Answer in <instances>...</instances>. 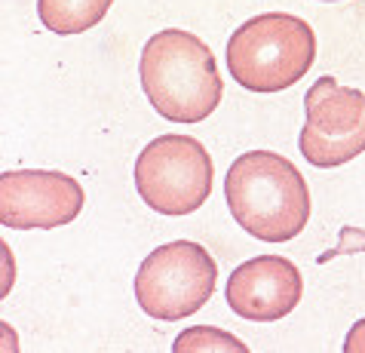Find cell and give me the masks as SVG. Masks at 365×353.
<instances>
[{"instance_id":"cell-1","label":"cell","mask_w":365,"mask_h":353,"mask_svg":"<svg viewBox=\"0 0 365 353\" xmlns=\"http://www.w3.org/2000/svg\"><path fill=\"white\" fill-rule=\"evenodd\" d=\"M225 197L233 221L261 243H289L310 221V188L277 150H246L230 163Z\"/></svg>"},{"instance_id":"cell-2","label":"cell","mask_w":365,"mask_h":353,"mask_svg":"<svg viewBox=\"0 0 365 353\" xmlns=\"http://www.w3.org/2000/svg\"><path fill=\"white\" fill-rule=\"evenodd\" d=\"M138 74L148 102L169 123H202L225 96L212 49L181 28H163L148 40Z\"/></svg>"},{"instance_id":"cell-3","label":"cell","mask_w":365,"mask_h":353,"mask_svg":"<svg viewBox=\"0 0 365 353\" xmlns=\"http://www.w3.org/2000/svg\"><path fill=\"white\" fill-rule=\"evenodd\" d=\"M317 62V34L292 13H261L227 40V71L249 93H282Z\"/></svg>"},{"instance_id":"cell-4","label":"cell","mask_w":365,"mask_h":353,"mask_svg":"<svg viewBox=\"0 0 365 353\" xmlns=\"http://www.w3.org/2000/svg\"><path fill=\"white\" fill-rule=\"evenodd\" d=\"M218 282V265L206 246L175 240L157 246L135 274V301L150 319H187L206 307Z\"/></svg>"},{"instance_id":"cell-5","label":"cell","mask_w":365,"mask_h":353,"mask_svg":"<svg viewBox=\"0 0 365 353\" xmlns=\"http://www.w3.org/2000/svg\"><path fill=\"white\" fill-rule=\"evenodd\" d=\"M135 190L148 209L169 218L197 212L212 194V157L190 135H160L141 150L133 169Z\"/></svg>"},{"instance_id":"cell-6","label":"cell","mask_w":365,"mask_h":353,"mask_svg":"<svg viewBox=\"0 0 365 353\" xmlns=\"http://www.w3.org/2000/svg\"><path fill=\"white\" fill-rule=\"evenodd\" d=\"M304 160L317 169H338L365 150V93L319 77L304 96V129L298 135Z\"/></svg>"},{"instance_id":"cell-7","label":"cell","mask_w":365,"mask_h":353,"mask_svg":"<svg viewBox=\"0 0 365 353\" xmlns=\"http://www.w3.org/2000/svg\"><path fill=\"white\" fill-rule=\"evenodd\" d=\"M83 185L68 173L9 169L0 173V225L13 230H53L83 212Z\"/></svg>"},{"instance_id":"cell-8","label":"cell","mask_w":365,"mask_h":353,"mask_svg":"<svg viewBox=\"0 0 365 353\" xmlns=\"http://www.w3.org/2000/svg\"><path fill=\"white\" fill-rule=\"evenodd\" d=\"M227 307L246 322L286 319L304 298L301 270L282 255H258L230 270Z\"/></svg>"},{"instance_id":"cell-9","label":"cell","mask_w":365,"mask_h":353,"mask_svg":"<svg viewBox=\"0 0 365 353\" xmlns=\"http://www.w3.org/2000/svg\"><path fill=\"white\" fill-rule=\"evenodd\" d=\"M114 0H37V16L56 34H83L96 28Z\"/></svg>"},{"instance_id":"cell-10","label":"cell","mask_w":365,"mask_h":353,"mask_svg":"<svg viewBox=\"0 0 365 353\" xmlns=\"http://www.w3.org/2000/svg\"><path fill=\"white\" fill-rule=\"evenodd\" d=\"M175 353H249V344H242L237 335H230L225 329H215V326H194L187 332H181L172 344Z\"/></svg>"},{"instance_id":"cell-11","label":"cell","mask_w":365,"mask_h":353,"mask_svg":"<svg viewBox=\"0 0 365 353\" xmlns=\"http://www.w3.org/2000/svg\"><path fill=\"white\" fill-rule=\"evenodd\" d=\"M347 252H365V230H359V227H344L341 230V243L334 246V249H329V252H322L317 261H319V265H326V261L338 258V255H347Z\"/></svg>"},{"instance_id":"cell-12","label":"cell","mask_w":365,"mask_h":353,"mask_svg":"<svg viewBox=\"0 0 365 353\" xmlns=\"http://www.w3.org/2000/svg\"><path fill=\"white\" fill-rule=\"evenodd\" d=\"M344 353H365V319L353 322V329L344 338Z\"/></svg>"},{"instance_id":"cell-13","label":"cell","mask_w":365,"mask_h":353,"mask_svg":"<svg viewBox=\"0 0 365 353\" xmlns=\"http://www.w3.org/2000/svg\"><path fill=\"white\" fill-rule=\"evenodd\" d=\"M319 4H338V0H319Z\"/></svg>"}]
</instances>
